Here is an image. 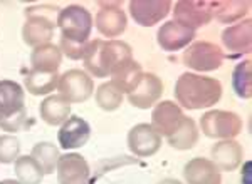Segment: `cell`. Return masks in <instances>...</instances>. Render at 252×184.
Returning <instances> with one entry per match:
<instances>
[{
	"label": "cell",
	"mask_w": 252,
	"mask_h": 184,
	"mask_svg": "<svg viewBox=\"0 0 252 184\" xmlns=\"http://www.w3.org/2000/svg\"><path fill=\"white\" fill-rule=\"evenodd\" d=\"M175 97L182 107L189 110L212 107L222 97V84L214 77L185 72L175 84Z\"/></svg>",
	"instance_id": "obj_1"
},
{
	"label": "cell",
	"mask_w": 252,
	"mask_h": 184,
	"mask_svg": "<svg viewBox=\"0 0 252 184\" xmlns=\"http://www.w3.org/2000/svg\"><path fill=\"white\" fill-rule=\"evenodd\" d=\"M59 9L52 5H34L26 9V24L22 27L24 42L31 47L46 46L54 37Z\"/></svg>",
	"instance_id": "obj_2"
},
{
	"label": "cell",
	"mask_w": 252,
	"mask_h": 184,
	"mask_svg": "<svg viewBox=\"0 0 252 184\" xmlns=\"http://www.w3.org/2000/svg\"><path fill=\"white\" fill-rule=\"evenodd\" d=\"M93 15L88 9L81 5H69L66 9L59 10L58 27L61 28L63 39L71 42L84 44L88 42L93 30Z\"/></svg>",
	"instance_id": "obj_3"
},
{
	"label": "cell",
	"mask_w": 252,
	"mask_h": 184,
	"mask_svg": "<svg viewBox=\"0 0 252 184\" xmlns=\"http://www.w3.org/2000/svg\"><path fill=\"white\" fill-rule=\"evenodd\" d=\"M200 128L207 137L234 139L242 131V119L239 117V114L230 110L214 109L202 116Z\"/></svg>",
	"instance_id": "obj_4"
},
{
	"label": "cell",
	"mask_w": 252,
	"mask_h": 184,
	"mask_svg": "<svg viewBox=\"0 0 252 184\" xmlns=\"http://www.w3.org/2000/svg\"><path fill=\"white\" fill-rule=\"evenodd\" d=\"M59 96L66 99L69 104H81L88 101L94 92V82L84 71L71 69L59 76L58 84Z\"/></svg>",
	"instance_id": "obj_5"
},
{
	"label": "cell",
	"mask_w": 252,
	"mask_h": 184,
	"mask_svg": "<svg viewBox=\"0 0 252 184\" xmlns=\"http://www.w3.org/2000/svg\"><path fill=\"white\" fill-rule=\"evenodd\" d=\"M223 62V54L220 47H217L212 42H195L187 47L184 52V64L189 69H193L197 72H212L217 71Z\"/></svg>",
	"instance_id": "obj_6"
},
{
	"label": "cell",
	"mask_w": 252,
	"mask_h": 184,
	"mask_svg": "<svg viewBox=\"0 0 252 184\" xmlns=\"http://www.w3.org/2000/svg\"><path fill=\"white\" fill-rule=\"evenodd\" d=\"M173 17V22L195 30V28L204 27L212 22L214 2H209V0H204V2H198V0H180V2L175 3Z\"/></svg>",
	"instance_id": "obj_7"
},
{
	"label": "cell",
	"mask_w": 252,
	"mask_h": 184,
	"mask_svg": "<svg viewBox=\"0 0 252 184\" xmlns=\"http://www.w3.org/2000/svg\"><path fill=\"white\" fill-rule=\"evenodd\" d=\"M172 10L170 0H131L129 14L141 27H153L161 22Z\"/></svg>",
	"instance_id": "obj_8"
},
{
	"label": "cell",
	"mask_w": 252,
	"mask_h": 184,
	"mask_svg": "<svg viewBox=\"0 0 252 184\" xmlns=\"http://www.w3.org/2000/svg\"><path fill=\"white\" fill-rule=\"evenodd\" d=\"M163 82L158 76L152 72H143L136 87L128 94V101L138 109H150L161 99Z\"/></svg>",
	"instance_id": "obj_9"
},
{
	"label": "cell",
	"mask_w": 252,
	"mask_h": 184,
	"mask_svg": "<svg viewBox=\"0 0 252 184\" xmlns=\"http://www.w3.org/2000/svg\"><path fill=\"white\" fill-rule=\"evenodd\" d=\"M96 28L104 37H120L126 30V14L116 2H101L94 19Z\"/></svg>",
	"instance_id": "obj_10"
},
{
	"label": "cell",
	"mask_w": 252,
	"mask_h": 184,
	"mask_svg": "<svg viewBox=\"0 0 252 184\" xmlns=\"http://www.w3.org/2000/svg\"><path fill=\"white\" fill-rule=\"evenodd\" d=\"M128 147L138 158H150L161 147V136L150 124H136L128 134Z\"/></svg>",
	"instance_id": "obj_11"
},
{
	"label": "cell",
	"mask_w": 252,
	"mask_h": 184,
	"mask_svg": "<svg viewBox=\"0 0 252 184\" xmlns=\"http://www.w3.org/2000/svg\"><path fill=\"white\" fill-rule=\"evenodd\" d=\"M58 181L59 184H88L89 164L81 154L67 153L58 161Z\"/></svg>",
	"instance_id": "obj_12"
},
{
	"label": "cell",
	"mask_w": 252,
	"mask_h": 184,
	"mask_svg": "<svg viewBox=\"0 0 252 184\" xmlns=\"http://www.w3.org/2000/svg\"><path fill=\"white\" fill-rule=\"evenodd\" d=\"M184 112H182L180 105L175 104L172 101H161L160 104L155 105L152 112V128L157 131L160 136L170 137L180 126L184 119Z\"/></svg>",
	"instance_id": "obj_13"
},
{
	"label": "cell",
	"mask_w": 252,
	"mask_h": 184,
	"mask_svg": "<svg viewBox=\"0 0 252 184\" xmlns=\"http://www.w3.org/2000/svg\"><path fill=\"white\" fill-rule=\"evenodd\" d=\"M91 137V126L83 117L71 116L61 126L58 132V141L63 149H79L83 147Z\"/></svg>",
	"instance_id": "obj_14"
},
{
	"label": "cell",
	"mask_w": 252,
	"mask_h": 184,
	"mask_svg": "<svg viewBox=\"0 0 252 184\" xmlns=\"http://www.w3.org/2000/svg\"><path fill=\"white\" fill-rule=\"evenodd\" d=\"M193 37H195V30L170 20V22L163 24V26L158 28L157 42L163 51L175 52L189 47V44L193 40Z\"/></svg>",
	"instance_id": "obj_15"
},
{
	"label": "cell",
	"mask_w": 252,
	"mask_h": 184,
	"mask_svg": "<svg viewBox=\"0 0 252 184\" xmlns=\"http://www.w3.org/2000/svg\"><path fill=\"white\" fill-rule=\"evenodd\" d=\"M26 109V92L14 80H0V121L9 119Z\"/></svg>",
	"instance_id": "obj_16"
},
{
	"label": "cell",
	"mask_w": 252,
	"mask_h": 184,
	"mask_svg": "<svg viewBox=\"0 0 252 184\" xmlns=\"http://www.w3.org/2000/svg\"><path fill=\"white\" fill-rule=\"evenodd\" d=\"M187 184H220L222 176L210 159L193 158L184 167Z\"/></svg>",
	"instance_id": "obj_17"
},
{
	"label": "cell",
	"mask_w": 252,
	"mask_h": 184,
	"mask_svg": "<svg viewBox=\"0 0 252 184\" xmlns=\"http://www.w3.org/2000/svg\"><path fill=\"white\" fill-rule=\"evenodd\" d=\"M242 146L234 139H223L212 147V162L219 171H235L242 164Z\"/></svg>",
	"instance_id": "obj_18"
},
{
	"label": "cell",
	"mask_w": 252,
	"mask_h": 184,
	"mask_svg": "<svg viewBox=\"0 0 252 184\" xmlns=\"http://www.w3.org/2000/svg\"><path fill=\"white\" fill-rule=\"evenodd\" d=\"M222 42L234 54H249L252 49V22L251 19L241 20L235 26L222 32Z\"/></svg>",
	"instance_id": "obj_19"
},
{
	"label": "cell",
	"mask_w": 252,
	"mask_h": 184,
	"mask_svg": "<svg viewBox=\"0 0 252 184\" xmlns=\"http://www.w3.org/2000/svg\"><path fill=\"white\" fill-rule=\"evenodd\" d=\"M39 114L49 126H61L71 117V104L61 96H49L40 102Z\"/></svg>",
	"instance_id": "obj_20"
},
{
	"label": "cell",
	"mask_w": 252,
	"mask_h": 184,
	"mask_svg": "<svg viewBox=\"0 0 252 184\" xmlns=\"http://www.w3.org/2000/svg\"><path fill=\"white\" fill-rule=\"evenodd\" d=\"M84 67L94 77H108V60H106V42L101 39H94L88 44L84 54Z\"/></svg>",
	"instance_id": "obj_21"
},
{
	"label": "cell",
	"mask_w": 252,
	"mask_h": 184,
	"mask_svg": "<svg viewBox=\"0 0 252 184\" xmlns=\"http://www.w3.org/2000/svg\"><path fill=\"white\" fill-rule=\"evenodd\" d=\"M61 60H63V52L54 44H46V46L35 47L31 54V64L34 71L58 72Z\"/></svg>",
	"instance_id": "obj_22"
},
{
	"label": "cell",
	"mask_w": 252,
	"mask_h": 184,
	"mask_svg": "<svg viewBox=\"0 0 252 184\" xmlns=\"http://www.w3.org/2000/svg\"><path fill=\"white\" fill-rule=\"evenodd\" d=\"M27 92L32 96H46L58 89L59 74L58 72H44V71H29L24 79Z\"/></svg>",
	"instance_id": "obj_23"
},
{
	"label": "cell",
	"mask_w": 252,
	"mask_h": 184,
	"mask_svg": "<svg viewBox=\"0 0 252 184\" xmlns=\"http://www.w3.org/2000/svg\"><path fill=\"white\" fill-rule=\"evenodd\" d=\"M251 10V3L247 0H222L214 2V19L222 24H234L242 20Z\"/></svg>",
	"instance_id": "obj_24"
},
{
	"label": "cell",
	"mask_w": 252,
	"mask_h": 184,
	"mask_svg": "<svg viewBox=\"0 0 252 184\" xmlns=\"http://www.w3.org/2000/svg\"><path fill=\"white\" fill-rule=\"evenodd\" d=\"M141 76H143L141 65L133 59L111 74V82L123 94H129L136 87V84L140 82Z\"/></svg>",
	"instance_id": "obj_25"
},
{
	"label": "cell",
	"mask_w": 252,
	"mask_h": 184,
	"mask_svg": "<svg viewBox=\"0 0 252 184\" xmlns=\"http://www.w3.org/2000/svg\"><path fill=\"white\" fill-rule=\"evenodd\" d=\"M197 141H198V129L195 126V121L190 119V117H184L177 131L168 137V144L173 149L178 151L192 149L197 144Z\"/></svg>",
	"instance_id": "obj_26"
},
{
	"label": "cell",
	"mask_w": 252,
	"mask_h": 184,
	"mask_svg": "<svg viewBox=\"0 0 252 184\" xmlns=\"http://www.w3.org/2000/svg\"><path fill=\"white\" fill-rule=\"evenodd\" d=\"M31 156L35 159V162L42 167L44 174H52L58 167V161L61 158L59 147L51 142H39L32 147Z\"/></svg>",
	"instance_id": "obj_27"
},
{
	"label": "cell",
	"mask_w": 252,
	"mask_h": 184,
	"mask_svg": "<svg viewBox=\"0 0 252 184\" xmlns=\"http://www.w3.org/2000/svg\"><path fill=\"white\" fill-rule=\"evenodd\" d=\"M106 60H108V71L109 76L133 60L131 47L123 40H108L106 42Z\"/></svg>",
	"instance_id": "obj_28"
},
{
	"label": "cell",
	"mask_w": 252,
	"mask_h": 184,
	"mask_svg": "<svg viewBox=\"0 0 252 184\" xmlns=\"http://www.w3.org/2000/svg\"><path fill=\"white\" fill-rule=\"evenodd\" d=\"M15 174L20 184H40L44 171L32 156H19L15 161Z\"/></svg>",
	"instance_id": "obj_29"
},
{
	"label": "cell",
	"mask_w": 252,
	"mask_h": 184,
	"mask_svg": "<svg viewBox=\"0 0 252 184\" xmlns=\"http://www.w3.org/2000/svg\"><path fill=\"white\" fill-rule=\"evenodd\" d=\"M232 87L241 99H251L252 79H251V60L246 59L235 65L232 72Z\"/></svg>",
	"instance_id": "obj_30"
},
{
	"label": "cell",
	"mask_w": 252,
	"mask_h": 184,
	"mask_svg": "<svg viewBox=\"0 0 252 184\" xmlns=\"http://www.w3.org/2000/svg\"><path fill=\"white\" fill-rule=\"evenodd\" d=\"M96 104L103 110H116L123 104V92L111 80L101 84L96 91Z\"/></svg>",
	"instance_id": "obj_31"
},
{
	"label": "cell",
	"mask_w": 252,
	"mask_h": 184,
	"mask_svg": "<svg viewBox=\"0 0 252 184\" xmlns=\"http://www.w3.org/2000/svg\"><path fill=\"white\" fill-rule=\"evenodd\" d=\"M20 154V142L15 136H0V162L2 164H10L17 161Z\"/></svg>",
	"instance_id": "obj_32"
},
{
	"label": "cell",
	"mask_w": 252,
	"mask_h": 184,
	"mask_svg": "<svg viewBox=\"0 0 252 184\" xmlns=\"http://www.w3.org/2000/svg\"><path fill=\"white\" fill-rule=\"evenodd\" d=\"M88 44H89V42H84V44L71 42V40L63 39V37H61L59 49H61V52H63V54H66V55L69 57V59L79 60V59H84V54H86Z\"/></svg>",
	"instance_id": "obj_33"
},
{
	"label": "cell",
	"mask_w": 252,
	"mask_h": 184,
	"mask_svg": "<svg viewBox=\"0 0 252 184\" xmlns=\"http://www.w3.org/2000/svg\"><path fill=\"white\" fill-rule=\"evenodd\" d=\"M242 184H251V162L244 164V179Z\"/></svg>",
	"instance_id": "obj_34"
},
{
	"label": "cell",
	"mask_w": 252,
	"mask_h": 184,
	"mask_svg": "<svg viewBox=\"0 0 252 184\" xmlns=\"http://www.w3.org/2000/svg\"><path fill=\"white\" fill-rule=\"evenodd\" d=\"M158 184H182V183L177 181V179H163V181H160Z\"/></svg>",
	"instance_id": "obj_35"
},
{
	"label": "cell",
	"mask_w": 252,
	"mask_h": 184,
	"mask_svg": "<svg viewBox=\"0 0 252 184\" xmlns=\"http://www.w3.org/2000/svg\"><path fill=\"white\" fill-rule=\"evenodd\" d=\"M0 184H20V183L14 181V179H3V181H0Z\"/></svg>",
	"instance_id": "obj_36"
}]
</instances>
